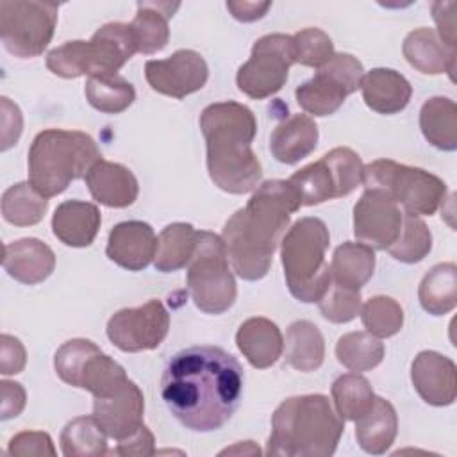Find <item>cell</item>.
Instances as JSON below:
<instances>
[{
  "label": "cell",
  "mask_w": 457,
  "mask_h": 457,
  "mask_svg": "<svg viewBox=\"0 0 457 457\" xmlns=\"http://www.w3.org/2000/svg\"><path fill=\"white\" fill-rule=\"evenodd\" d=\"M27 362V353L18 337L2 334L0 337V373L16 375L23 371Z\"/></svg>",
  "instance_id": "cell-46"
},
{
  "label": "cell",
  "mask_w": 457,
  "mask_h": 457,
  "mask_svg": "<svg viewBox=\"0 0 457 457\" xmlns=\"http://www.w3.org/2000/svg\"><path fill=\"white\" fill-rule=\"evenodd\" d=\"M236 345L246 361L259 370L273 366L284 352V337L277 323L255 316L243 321L236 332Z\"/></svg>",
  "instance_id": "cell-23"
},
{
  "label": "cell",
  "mask_w": 457,
  "mask_h": 457,
  "mask_svg": "<svg viewBox=\"0 0 457 457\" xmlns=\"http://www.w3.org/2000/svg\"><path fill=\"white\" fill-rule=\"evenodd\" d=\"M84 91L91 107L105 114L123 112L136 100L134 86L118 73L104 75V77H89Z\"/></svg>",
  "instance_id": "cell-38"
},
{
  "label": "cell",
  "mask_w": 457,
  "mask_h": 457,
  "mask_svg": "<svg viewBox=\"0 0 457 457\" xmlns=\"http://www.w3.org/2000/svg\"><path fill=\"white\" fill-rule=\"evenodd\" d=\"M293 62L295 55L291 36H262L253 43L250 59L237 70V87L253 100L268 98L284 87Z\"/></svg>",
  "instance_id": "cell-13"
},
{
  "label": "cell",
  "mask_w": 457,
  "mask_h": 457,
  "mask_svg": "<svg viewBox=\"0 0 457 457\" xmlns=\"http://www.w3.org/2000/svg\"><path fill=\"white\" fill-rule=\"evenodd\" d=\"M0 393H2V405H0V420H11L16 418L23 407H25V389L18 382L2 380L0 382Z\"/></svg>",
  "instance_id": "cell-50"
},
{
  "label": "cell",
  "mask_w": 457,
  "mask_h": 457,
  "mask_svg": "<svg viewBox=\"0 0 457 457\" xmlns=\"http://www.w3.org/2000/svg\"><path fill=\"white\" fill-rule=\"evenodd\" d=\"M300 207L302 200L293 184L273 179L262 182L248 204L227 220L221 239L237 277L261 280L268 275L289 218Z\"/></svg>",
  "instance_id": "cell-2"
},
{
  "label": "cell",
  "mask_w": 457,
  "mask_h": 457,
  "mask_svg": "<svg viewBox=\"0 0 457 457\" xmlns=\"http://www.w3.org/2000/svg\"><path fill=\"white\" fill-rule=\"evenodd\" d=\"M420 129L425 139L439 150L457 148V105L446 96L428 98L420 111Z\"/></svg>",
  "instance_id": "cell-32"
},
{
  "label": "cell",
  "mask_w": 457,
  "mask_h": 457,
  "mask_svg": "<svg viewBox=\"0 0 457 457\" xmlns=\"http://www.w3.org/2000/svg\"><path fill=\"white\" fill-rule=\"evenodd\" d=\"M407 62L425 75L448 73L453 80L455 71V50L448 48L434 29L420 27L409 32L402 45Z\"/></svg>",
  "instance_id": "cell-25"
},
{
  "label": "cell",
  "mask_w": 457,
  "mask_h": 457,
  "mask_svg": "<svg viewBox=\"0 0 457 457\" xmlns=\"http://www.w3.org/2000/svg\"><path fill=\"white\" fill-rule=\"evenodd\" d=\"M102 216L95 204L66 200L57 205L52 216L54 236L73 248L89 246L100 228Z\"/></svg>",
  "instance_id": "cell-24"
},
{
  "label": "cell",
  "mask_w": 457,
  "mask_h": 457,
  "mask_svg": "<svg viewBox=\"0 0 457 457\" xmlns=\"http://www.w3.org/2000/svg\"><path fill=\"white\" fill-rule=\"evenodd\" d=\"M332 400L336 403V411L343 420L355 421L361 418L373 403L375 393L368 382L359 373H345L337 377L332 384Z\"/></svg>",
  "instance_id": "cell-39"
},
{
  "label": "cell",
  "mask_w": 457,
  "mask_h": 457,
  "mask_svg": "<svg viewBox=\"0 0 457 457\" xmlns=\"http://www.w3.org/2000/svg\"><path fill=\"white\" fill-rule=\"evenodd\" d=\"M284 361L291 368L309 373L323 364L325 341L320 328L307 320H298L287 327Z\"/></svg>",
  "instance_id": "cell-31"
},
{
  "label": "cell",
  "mask_w": 457,
  "mask_h": 457,
  "mask_svg": "<svg viewBox=\"0 0 457 457\" xmlns=\"http://www.w3.org/2000/svg\"><path fill=\"white\" fill-rule=\"evenodd\" d=\"M398 416L395 407L382 396H375L371 407L355 420V437L359 446L371 455L386 453L395 443Z\"/></svg>",
  "instance_id": "cell-28"
},
{
  "label": "cell",
  "mask_w": 457,
  "mask_h": 457,
  "mask_svg": "<svg viewBox=\"0 0 457 457\" xmlns=\"http://www.w3.org/2000/svg\"><path fill=\"white\" fill-rule=\"evenodd\" d=\"M102 154L95 139L80 130L48 129L29 150V182L43 196L61 195L73 180L86 177Z\"/></svg>",
  "instance_id": "cell-5"
},
{
  "label": "cell",
  "mask_w": 457,
  "mask_h": 457,
  "mask_svg": "<svg viewBox=\"0 0 457 457\" xmlns=\"http://www.w3.org/2000/svg\"><path fill=\"white\" fill-rule=\"evenodd\" d=\"M54 368L59 378L73 387L89 391L95 398L116 391L127 378L125 370L105 355L89 339L66 341L54 357Z\"/></svg>",
  "instance_id": "cell-11"
},
{
  "label": "cell",
  "mask_w": 457,
  "mask_h": 457,
  "mask_svg": "<svg viewBox=\"0 0 457 457\" xmlns=\"http://www.w3.org/2000/svg\"><path fill=\"white\" fill-rule=\"evenodd\" d=\"M293 37L295 62L311 68H321L334 55V45L328 34L320 29L309 27L296 32Z\"/></svg>",
  "instance_id": "cell-42"
},
{
  "label": "cell",
  "mask_w": 457,
  "mask_h": 457,
  "mask_svg": "<svg viewBox=\"0 0 457 457\" xmlns=\"http://www.w3.org/2000/svg\"><path fill=\"white\" fill-rule=\"evenodd\" d=\"M362 168L361 157L352 148L337 146L293 173L289 182L298 191L302 205H318L350 195L362 182Z\"/></svg>",
  "instance_id": "cell-10"
},
{
  "label": "cell",
  "mask_w": 457,
  "mask_h": 457,
  "mask_svg": "<svg viewBox=\"0 0 457 457\" xmlns=\"http://www.w3.org/2000/svg\"><path fill=\"white\" fill-rule=\"evenodd\" d=\"M107 434L95 416H79L61 432V450L66 457H100L107 453Z\"/></svg>",
  "instance_id": "cell-35"
},
{
  "label": "cell",
  "mask_w": 457,
  "mask_h": 457,
  "mask_svg": "<svg viewBox=\"0 0 457 457\" xmlns=\"http://www.w3.org/2000/svg\"><path fill=\"white\" fill-rule=\"evenodd\" d=\"M330 245L327 225L314 216L300 218L280 241V257L289 293L303 302H318L328 289L332 277L325 261Z\"/></svg>",
  "instance_id": "cell-6"
},
{
  "label": "cell",
  "mask_w": 457,
  "mask_h": 457,
  "mask_svg": "<svg viewBox=\"0 0 457 457\" xmlns=\"http://www.w3.org/2000/svg\"><path fill=\"white\" fill-rule=\"evenodd\" d=\"M361 320L375 337H391L403 327V309L395 298L377 295L361 307Z\"/></svg>",
  "instance_id": "cell-41"
},
{
  "label": "cell",
  "mask_w": 457,
  "mask_h": 457,
  "mask_svg": "<svg viewBox=\"0 0 457 457\" xmlns=\"http://www.w3.org/2000/svg\"><path fill=\"white\" fill-rule=\"evenodd\" d=\"M145 396L141 389L125 380L116 391L107 396H98L93 402V416L102 425L105 434L116 441L129 437L143 425Z\"/></svg>",
  "instance_id": "cell-17"
},
{
  "label": "cell",
  "mask_w": 457,
  "mask_h": 457,
  "mask_svg": "<svg viewBox=\"0 0 457 457\" xmlns=\"http://www.w3.org/2000/svg\"><path fill=\"white\" fill-rule=\"evenodd\" d=\"M430 250H432V234L427 223L418 214L403 212L400 236L387 248V252L400 262L414 264L425 259Z\"/></svg>",
  "instance_id": "cell-40"
},
{
  "label": "cell",
  "mask_w": 457,
  "mask_h": 457,
  "mask_svg": "<svg viewBox=\"0 0 457 457\" xmlns=\"http://www.w3.org/2000/svg\"><path fill=\"white\" fill-rule=\"evenodd\" d=\"M361 291L330 282L325 295L318 300V305L325 320L332 323H348L361 312Z\"/></svg>",
  "instance_id": "cell-43"
},
{
  "label": "cell",
  "mask_w": 457,
  "mask_h": 457,
  "mask_svg": "<svg viewBox=\"0 0 457 457\" xmlns=\"http://www.w3.org/2000/svg\"><path fill=\"white\" fill-rule=\"evenodd\" d=\"M196 237L198 230L189 223L179 221L164 227L157 237L154 266L164 273L186 268L193 257Z\"/></svg>",
  "instance_id": "cell-34"
},
{
  "label": "cell",
  "mask_w": 457,
  "mask_h": 457,
  "mask_svg": "<svg viewBox=\"0 0 457 457\" xmlns=\"http://www.w3.org/2000/svg\"><path fill=\"white\" fill-rule=\"evenodd\" d=\"M2 266L14 280L34 286L52 275L55 255L46 243L36 237H23L4 246Z\"/></svg>",
  "instance_id": "cell-21"
},
{
  "label": "cell",
  "mask_w": 457,
  "mask_h": 457,
  "mask_svg": "<svg viewBox=\"0 0 457 457\" xmlns=\"http://www.w3.org/2000/svg\"><path fill=\"white\" fill-rule=\"evenodd\" d=\"M187 287L195 305L205 314H221L234 305L237 287L221 236L209 230L198 232L187 264Z\"/></svg>",
  "instance_id": "cell-7"
},
{
  "label": "cell",
  "mask_w": 457,
  "mask_h": 457,
  "mask_svg": "<svg viewBox=\"0 0 457 457\" xmlns=\"http://www.w3.org/2000/svg\"><path fill=\"white\" fill-rule=\"evenodd\" d=\"M455 2H434L432 16L439 30V39L452 50H455Z\"/></svg>",
  "instance_id": "cell-48"
},
{
  "label": "cell",
  "mask_w": 457,
  "mask_h": 457,
  "mask_svg": "<svg viewBox=\"0 0 457 457\" xmlns=\"http://www.w3.org/2000/svg\"><path fill=\"white\" fill-rule=\"evenodd\" d=\"M0 109H2V121H0L2 145H0V150L5 152L12 145H16V141L20 139L21 127H23V118H21V112H20L18 105L12 104L7 96L0 98Z\"/></svg>",
  "instance_id": "cell-47"
},
{
  "label": "cell",
  "mask_w": 457,
  "mask_h": 457,
  "mask_svg": "<svg viewBox=\"0 0 457 457\" xmlns=\"http://www.w3.org/2000/svg\"><path fill=\"white\" fill-rule=\"evenodd\" d=\"M7 453L11 455H55V448L52 443V437L46 432H36V430H25L11 437Z\"/></svg>",
  "instance_id": "cell-45"
},
{
  "label": "cell",
  "mask_w": 457,
  "mask_h": 457,
  "mask_svg": "<svg viewBox=\"0 0 457 457\" xmlns=\"http://www.w3.org/2000/svg\"><path fill=\"white\" fill-rule=\"evenodd\" d=\"M403 212L382 189H366L353 207V234L373 250H387L400 236Z\"/></svg>",
  "instance_id": "cell-15"
},
{
  "label": "cell",
  "mask_w": 457,
  "mask_h": 457,
  "mask_svg": "<svg viewBox=\"0 0 457 457\" xmlns=\"http://www.w3.org/2000/svg\"><path fill=\"white\" fill-rule=\"evenodd\" d=\"M154 443H155L154 434L148 430V427L141 425L129 437L120 439L118 448L112 453L114 455H154L155 453Z\"/></svg>",
  "instance_id": "cell-49"
},
{
  "label": "cell",
  "mask_w": 457,
  "mask_h": 457,
  "mask_svg": "<svg viewBox=\"0 0 457 457\" xmlns=\"http://www.w3.org/2000/svg\"><path fill=\"white\" fill-rule=\"evenodd\" d=\"M345 420L325 395H302L284 400L271 416L268 455L330 457L334 455Z\"/></svg>",
  "instance_id": "cell-4"
},
{
  "label": "cell",
  "mask_w": 457,
  "mask_h": 457,
  "mask_svg": "<svg viewBox=\"0 0 457 457\" xmlns=\"http://www.w3.org/2000/svg\"><path fill=\"white\" fill-rule=\"evenodd\" d=\"M170 330V314L162 302L148 300L139 307L114 312L107 321V337L121 352L157 348Z\"/></svg>",
  "instance_id": "cell-14"
},
{
  "label": "cell",
  "mask_w": 457,
  "mask_h": 457,
  "mask_svg": "<svg viewBox=\"0 0 457 457\" xmlns=\"http://www.w3.org/2000/svg\"><path fill=\"white\" fill-rule=\"evenodd\" d=\"M137 52L130 23H105L87 41V77L116 75V71Z\"/></svg>",
  "instance_id": "cell-18"
},
{
  "label": "cell",
  "mask_w": 457,
  "mask_h": 457,
  "mask_svg": "<svg viewBox=\"0 0 457 457\" xmlns=\"http://www.w3.org/2000/svg\"><path fill=\"white\" fill-rule=\"evenodd\" d=\"M86 186L91 196L107 207H129L136 202L139 184L134 173L123 164L100 159L86 173Z\"/></svg>",
  "instance_id": "cell-22"
},
{
  "label": "cell",
  "mask_w": 457,
  "mask_h": 457,
  "mask_svg": "<svg viewBox=\"0 0 457 457\" xmlns=\"http://www.w3.org/2000/svg\"><path fill=\"white\" fill-rule=\"evenodd\" d=\"M411 380L423 402L445 407L457 396V368L453 361L434 350L420 352L411 366Z\"/></svg>",
  "instance_id": "cell-19"
},
{
  "label": "cell",
  "mask_w": 457,
  "mask_h": 457,
  "mask_svg": "<svg viewBox=\"0 0 457 457\" xmlns=\"http://www.w3.org/2000/svg\"><path fill=\"white\" fill-rule=\"evenodd\" d=\"M384 343L370 332H348L336 343L337 361L350 371L361 373L378 366L384 359Z\"/></svg>",
  "instance_id": "cell-37"
},
{
  "label": "cell",
  "mask_w": 457,
  "mask_h": 457,
  "mask_svg": "<svg viewBox=\"0 0 457 457\" xmlns=\"http://www.w3.org/2000/svg\"><path fill=\"white\" fill-rule=\"evenodd\" d=\"M362 64L350 54H334L328 62L318 68L316 75L295 91L298 105L312 116H330L345 98L361 87Z\"/></svg>",
  "instance_id": "cell-12"
},
{
  "label": "cell",
  "mask_w": 457,
  "mask_h": 457,
  "mask_svg": "<svg viewBox=\"0 0 457 457\" xmlns=\"http://www.w3.org/2000/svg\"><path fill=\"white\" fill-rule=\"evenodd\" d=\"M59 5L39 0H2L0 37L5 50L30 59L43 54L54 37Z\"/></svg>",
  "instance_id": "cell-9"
},
{
  "label": "cell",
  "mask_w": 457,
  "mask_h": 457,
  "mask_svg": "<svg viewBox=\"0 0 457 457\" xmlns=\"http://www.w3.org/2000/svg\"><path fill=\"white\" fill-rule=\"evenodd\" d=\"M145 77L154 91L180 100L205 86L209 68L198 52L182 48L166 59L146 61Z\"/></svg>",
  "instance_id": "cell-16"
},
{
  "label": "cell",
  "mask_w": 457,
  "mask_h": 457,
  "mask_svg": "<svg viewBox=\"0 0 457 457\" xmlns=\"http://www.w3.org/2000/svg\"><path fill=\"white\" fill-rule=\"evenodd\" d=\"M87 41L75 39L68 41L46 55V68L62 79H77L87 75V59H86Z\"/></svg>",
  "instance_id": "cell-44"
},
{
  "label": "cell",
  "mask_w": 457,
  "mask_h": 457,
  "mask_svg": "<svg viewBox=\"0 0 457 457\" xmlns=\"http://www.w3.org/2000/svg\"><path fill=\"white\" fill-rule=\"evenodd\" d=\"M48 209V200L32 187L30 182L11 186L2 195V216L16 227H30L43 220Z\"/></svg>",
  "instance_id": "cell-36"
},
{
  "label": "cell",
  "mask_w": 457,
  "mask_h": 457,
  "mask_svg": "<svg viewBox=\"0 0 457 457\" xmlns=\"http://www.w3.org/2000/svg\"><path fill=\"white\" fill-rule=\"evenodd\" d=\"M270 7L271 2H227V9L232 12V16L245 23L262 18Z\"/></svg>",
  "instance_id": "cell-51"
},
{
  "label": "cell",
  "mask_w": 457,
  "mask_h": 457,
  "mask_svg": "<svg viewBox=\"0 0 457 457\" xmlns=\"http://www.w3.org/2000/svg\"><path fill=\"white\" fill-rule=\"evenodd\" d=\"M418 298L421 307L432 316H443L455 309L457 303V266L441 262L423 277Z\"/></svg>",
  "instance_id": "cell-33"
},
{
  "label": "cell",
  "mask_w": 457,
  "mask_h": 457,
  "mask_svg": "<svg viewBox=\"0 0 457 457\" xmlns=\"http://www.w3.org/2000/svg\"><path fill=\"white\" fill-rule=\"evenodd\" d=\"M155 250L157 237L154 228L145 221L130 220L111 228L105 253L114 264L129 271H139L154 261Z\"/></svg>",
  "instance_id": "cell-20"
},
{
  "label": "cell",
  "mask_w": 457,
  "mask_h": 457,
  "mask_svg": "<svg viewBox=\"0 0 457 457\" xmlns=\"http://www.w3.org/2000/svg\"><path fill=\"white\" fill-rule=\"evenodd\" d=\"M375 271V252L364 243L345 241L334 250L330 262V277L334 284L343 287L357 289L373 277Z\"/></svg>",
  "instance_id": "cell-30"
},
{
  "label": "cell",
  "mask_w": 457,
  "mask_h": 457,
  "mask_svg": "<svg viewBox=\"0 0 457 457\" xmlns=\"http://www.w3.org/2000/svg\"><path fill=\"white\" fill-rule=\"evenodd\" d=\"M318 145V125L307 114H293L282 120L270 136L271 155L284 164L305 159Z\"/></svg>",
  "instance_id": "cell-27"
},
{
  "label": "cell",
  "mask_w": 457,
  "mask_h": 457,
  "mask_svg": "<svg viewBox=\"0 0 457 457\" xmlns=\"http://www.w3.org/2000/svg\"><path fill=\"white\" fill-rule=\"evenodd\" d=\"M200 129L214 186L230 195L253 191L262 177V166L252 152L257 132L252 109L232 100L211 104L200 114Z\"/></svg>",
  "instance_id": "cell-3"
},
{
  "label": "cell",
  "mask_w": 457,
  "mask_h": 457,
  "mask_svg": "<svg viewBox=\"0 0 457 457\" xmlns=\"http://www.w3.org/2000/svg\"><path fill=\"white\" fill-rule=\"evenodd\" d=\"M245 386L239 361L220 346H189L164 366L161 396L193 432H214L237 411Z\"/></svg>",
  "instance_id": "cell-1"
},
{
  "label": "cell",
  "mask_w": 457,
  "mask_h": 457,
  "mask_svg": "<svg viewBox=\"0 0 457 457\" xmlns=\"http://www.w3.org/2000/svg\"><path fill=\"white\" fill-rule=\"evenodd\" d=\"M177 9L179 4L170 2H137V11L130 27L139 54L150 55L166 46L170 39L168 20Z\"/></svg>",
  "instance_id": "cell-29"
},
{
  "label": "cell",
  "mask_w": 457,
  "mask_h": 457,
  "mask_svg": "<svg viewBox=\"0 0 457 457\" xmlns=\"http://www.w3.org/2000/svg\"><path fill=\"white\" fill-rule=\"evenodd\" d=\"M362 184L366 189L386 191L405 212L418 216L434 214L446 198V184L427 170L377 159L362 168Z\"/></svg>",
  "instance_id": "cell-8"
},
{
  "label": "cell",
  "mask_w": 457,
  "mask_h": 457,
  "mask_svg": "<svg viewBox=\"0 0 457 457\" xmlns=\"http://www.w3.org/2000/svg\"><path fill=\"white\" fill-rule=\"evenodd\" d=\"M364 104L378 114H396L411 100L412 87L409 80L389 68H373L361 82Z\"/></svg>",
  "instance_id": "cell-26"
}]
</instances>
